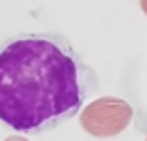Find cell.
<instances>
[{"label":"cell","instance_id":"obj_1","mask_svg":"<svg viewBox=\"0 0 147 141\" xmlns=\"http://www.w3.org/2000/svg\"><path fill=\"white\" fill-rule=\"evenodd\" d=\"M97 89V73L63 34L24 32L0 43V121L18 133L57 129Z\"/></svg>","mask_w":147,"mask_h":141},{"label":"cell","instance_id":"obj_2","mask_svg":"<svg viewBox=\"0 0 147 141\" xmlns=\"http://www.w3.org/2000/svg\"><path fill=\"white\" fill-rule=\"evenodd\" d=\"M133 117V109L127 101L117 97H103L93 101L81 113L83 129L95 137H111L121 133Z\"/></svg>","mask_w":147,"mask_h":141},{"label":"cell","instance_id":"obj_3","mask_svg":"<svg viewBox=\"0 0 147 141\" xmlns=\"http://www.w3.org/2000/svg\"><path fill=\"white\" fill-rule=\"evenodd\" d=\"M139 4H141V10L147 14V0H139Z\"/></svg>","mask_w":147,"mask_h":141},{"label":"cell","instance_id":"obj_4","mask_svg":"<svg viewBox=\"0 0 147 141\" xmlns=\"http://www.w3.org/2000/svg\"><path fill=\"white\" fill-rule=\"evenodd\" d=\"M4 141H26V139H24V137H16V135H14V137H8V139H4Z\"/></svg>","mask_w":147,"mask_h":141}]
</instances>
